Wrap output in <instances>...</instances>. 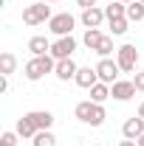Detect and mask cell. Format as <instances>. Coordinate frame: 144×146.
Instances as JSON below:
<instances>
[{
	"instance_id": "cell-29",
	"label": "cell",
	"mask_w": 144,
	"mask_h": 146,
	"mask_svg": "<svg viewBox=\"0 0 144 146\" xmlns=\"http://www.w3.org/2000/svg\"><path fill=\"white\" fill-rule=\"evenodd\" d=\"M139 118H144V101H141V107H139V112H136Z\"/></svg>"
},
{
	"instance_id": "cell-14",
	"label": "cell",
	"mask_w": 144,
	"mask_h": 146,
	"mask_svg": "<svg viewBox=\"0 0 144 146\" xmlns=\"http://www.w3.org/2000/svg\"><path fill=\"white\" fill-rule=\"evenodd\" d=\"M14 132H17L23 141H31V138H34L40 129L34 127V121H31L28 115H20V118H17V124H14Z\"/></svg>"
},
{
	"instance_id": "cell-17",
	"label": "cell",
	"mask_w": 144,
	"mask_h": 146,
	"mask_svg": "<svg viewBox=\"0 0 144 146\" xmlns=\"http://www.w3.org/2000/svg\"><path fill=\"white\" fill-rule=\"evenodd\" d=\"M14 70H17V56L11 54V51H3L0 54V73L3 76H11Z\"/></svg>"
},
{
	"instance_id": "cell-1",
	"label": "cell",
	"mask_w": 144,
	"mask_h": 146,
	"mask_svg": "<svg viewBox=\"0 0 144 146\" xmlns=\"http://www.w3.org/2000/svg\"><path fill=\"white\" fill-rule=\"evenodd\" d=\"M73 115H76V121L79 124H88V127H102L105 124V118H108V112H105V104H96V101H79L76 107H73Z\"/></svg>"
},
{
	"instance_id": "cell-2",
	"label": "cell",
	"mask_w": 144,
	"mask_h": 146,
	"mask_svg": "<svg viewBox=\"0 0 144 146\" xmlns=\"http://www.w3.org/2000/svg\"><path fill=\"white\" fill-rule=\"evenodd\" d=\"M57 68V59L51 54L48 56H31L26 65H23V76L28 79V82H40V79H45L48 73H54Z\"/></svg>"
},
{
	"instance_id": "cell-19",
	"label": "cell",
	"mask_w": 144,
	"mask_h": 146,
	"mask_svg": "<svg viewBox=\"0 0 144 146\" xmlns=\"http://www.w3.org/2000/svg\"><path fill=\"white\" fill-rule=\"evenodd\" d=\"M31 146H57V135L51 129H40L34 138H31Z\"/></svg>"
},
{
	"instance_id": "cell-9",
	"label": "cell",
	"mask_w": 144,
	"mask_h": 146,
	"mask_svg": "<svg viewBox=\"0 0 144 146\" xmlns=\"http://www.w3.org/2000/svg\"><path fill=\"white\" fill-rule=\"evenodd\" d=\"M105 9H99V6H93V9H82V14H79V23L85 25V28H102V23H105Z\"/></svg>"
},
{
	"instance_id": "cell-31",
	"label": "cell",
	"mask_w": 144,
	"mask_h": 146,
	"mask_svg": "<svg viewBox=\"0 0 144 146\" xmlns=\"http://www.w3.org/2000/svg\"><path fill=\"white\" fill-rule=\"evenodd\" d=\"M45 3H59V0H45Z\"/></svg>"
},
{
	"instance_id": "cell-28",
	"label": "cell",
	"mask_w": 144,
	"mask_h": 146,
	"mask_svg": "<svg viewBox=\"0 0 144 146\" xmlns=\"http://www.w3.org/2000/svg\"><path fill=\"white\" fill-rule=\"evenodd\" d=\"M119 146H139V143H136V141H127V138H124V141H122Z\"/></svg>"
},
{
	"instance_id": "cell-11",
	"label": "cell",
	"mask_w": 144,
	"mask_h": 146,
	"mask_svg": "<svg viewBox=\"0 0 144 146\" xmlns=\"http://www.w3.org/2000/svg\"><path fill=\"white\" fill-rule=\"evenodd\" d=\"M122 135H124L127 141H139L144 135V118H139V115L127 118L124 124H122Z\"/></svg>"
},
{
	"instance_id": "cell-26",
	"label": "cell",
	"mask_w": 144,
	"mask_h": 146,
	"mask_svg": "<svg viewBox=\"0 0 144 146\" xmlns=\"http://www.w3.org/2000/svg\"><path fill=\"white\" fill-rule=\"evenodd\" d=\"M0 93H9V76L0 73Z\"/></svg>"
},
{
	"instance_id": "cell-18",
	"label": "cell",
	"mask_w": 144,
	"mask_h": 146,
	"mask_svg": "<svg viewBox=\"0 0 144 146\" xmlns=\"http://www.w3.org/2000/svg\"><path fill=\"white\" fill-rule=\"evenodd\" d=\"M108 98H110V84L99 82V84H93V87H90V101H96V104H105Z\"/></svg>"
},
{
	"instance_id": "cell-23",
	"label": "cell",
	"mask_w": 144,
	"mask_h": 146,
	"mask_svg": "<svg viewBox=\"0 0 144 146\" xmlns=\"http://www.w3.org/2000/svg\"><path fill=\"white\" fill-rule=\"evenodd\" d=\"M113 51H119V48H113V36H108V34H105V39H102V45L96 48V54L102 56V59H108V56L113 54Z\"/></svg>"
},
{
	"instance_id": "cell-5",
	"label": "cell",
	"mask_w": 144,
	"mask_h": 146,
	"mask_svg": "<svg viewBox=\"0 0 144 146\" xmlns=\"http://www.w3.org/2000/svg\"><path fill=\"white\" fill-rule=\"evenodd\" d=\"M116 62H119L122 73H133V70H136V65H139V48L130 45V42H124V45L116 51Z\"/></svg>"
},
{
	"instance_id": "cell-15",
	"label": "cell",
	"mask_w": 144,
	"mask_h": 146,
	"mask_svg": "<svg viewBox=\"0 0 144 146\" xmlns=\"http://www.w3.org/2000/svg\"><path fill=\"white\" fill-rule=\"evenodd\" d=\"M31 121H34L37 129H51L54 127V112H48V110H31V112H26Z\"/></svg>"
},
{
	"instance_id": "cell-30",
	"label": "cell",
	"mask_w": 144,
	"mask_h": 146,
	"mask_svg": "<svg viewBox=\"0 0 144 146\" xmlns=\"http://www.w3.org/2000/svg\"><path fill=\"white\" fill-rule=\"evenodd\" d=\"M136 143H139V146H144V135H141V138H139V141H136Z\"/></svg>"
},
{
	"instance_id": "cell-27",
	"label": "cell",
	"mask_w": 144,
	"mask_h": 146,
	"mask_svg": "<svg viewBox=\"0 0 144 146\" xmlns=\"http://www.w3.org/2000/svg\"><path fill=\"white\" fill-rule=\"evenodd\" d=\"M76 6H79V9H93L96 0H76Z\"/></svg>"
},
{
	"instance_id": "cell-21",
	"label": "cell",
	"mask_w": 144,
	"mask_h": 146,
	"mask_svg": "<svg viewBox=\"0 0 144 146\" xmlns=\"http://www.w3.org/2000/svg\"><path fill=\"white\" fill-rule=\"evenodd\" d=\"M110 23V36H122V34H127V28H130V20L127 17H113V20H108Z\"/></svg>"
},
{
	"instance_id": "cell-4",
	"label": "cell",
	"mask_w": 144,
	"mask_h": 146,
	"mask_svg": "<svg viewBox=\"0 0 144 146\" xmlns=\"http://www.w3.org/2000/svg\"><path fill=\"white\" fill-rule=\"evenodd\" d=\"M76 28V17L68 14V11H62V14H54V17L48 20V31L54 36H71V31Z\"/></svg>"
},
{
	"instance_id": "cell-20",
	"label": "cell",
	"mask_w": 144,
	"mask_h": 146,
	"mask_svg": "<svg viewBox=\"0 0 144 146\" xmlns=\"http://www.w3.org/2000/svg\"><path fill=\"white\" fill-rule=\"evenodd\" d=\"M105 17H108V20L127 17V3H122V0H110V6H105Z\"/></svg>"
},
{
	"instance_id": "cell-24",
	"label": "cell",
	"mask_w": 144,
	"mask_h": 146,
	"mask_svg": "<svg viewBox=\"0 0 144 146\" xmlns=\"http://www.w3.org/2000/svg\"><path fill=\"white\" fill-rule=\"evenodd\" d=\"M17 132H14V129H6V132H3V135H0V146H17Z\"/></svg>"
},
{
	"instance_id": "cell-10",
	"label": "cell",
	"mask_w": 144,
	"mask_h": 146,
	"mask_svg": "<svg viewBox=\"0 0 144 146\" xmlns=\"http://www.w3.org/2000/svg\"><path fill=\"white\" fill-rule=\"evenodd\" d=\"M76 73H79V65L73 62V56H71V59H59L57 68H54V76L59 79V82H73Z\"/></svg>"
},
{
	"instance_id": "cell-33",
	"label": "cell",
	"mask_w": 144,
	"mask_h": 146,
	"mask_svg": "<svg viewBox=\"0 0 144 146\" xmlns=\"http://www.w3.org/2000/svg\"><path fill=\"white\" fill-rule=\"evenodd\" d=\"M139 3H144V0H139Z\"/></svg>"
},
{
	"instance_id": "cell-8",
	"label": "cell",
	"mask_w": 144,
	"mask_h": 146,
	"mask_svg": "<svg viewBox=\"0 0 144 146\" xmlns=\"http://www.w3.org/2000/svg\"><path fill=\"white\" fill-rule=\"evenodd\" d=\"M136 93H139V90H136L133 79H130V82L119 79V82H113V84H110V98H116V101H130Z\"/></svg>"
},
{
	"instance_id": "cell-12",
	"label": "cell",
	"mask_w": 144,
	"mask_h": 146,
	"mask_svg": "<svg viewBox=\"0 0 144 146\" xmlns=\"http://www.w3.org/2000/svg\"><path fill=\"white\" fill-rule=\"evenodd\" d=\"M73 84L82 87V90H90L93 84H99V73H96V68H79L76 79H73Z\"/></svg>"
},
{
	"instance_id": "cell-7",
	"label": "cell",
	"mask_w": 144,
	"mask_h": 146,
	"mask_svg": "<svg viewBox=\"0 0 144 146\" xmlns=\"http://www.w3.org/2000/svg\"><path fill=\"white\" fill-rule=\"evenodd\" d=\"M76 45H79V42H76L73 36H57L54 42H51V56H54L57 62H59V59H71L73 51H76Z\"/></svg>"
},
{
	"instance_id": "cell-22",
	"label": "cell",
	"mask_w": 144,
	"mask_h": 146,
	"mask_svg": "<svg viewBox=\"0 0 144 146\" xmlns=\"http://www.w3.org/2000/svg\"><path fill=\"white\" fill-rule=\"evenodd\" d=\"M127 20L130 23H141L144 20V3H139V0L127 3Z\"/></svg>"
},
{
	"instance_id": "cell-16",
	"label": "cell",
	"mask_w": 144,
	"mask_h": 146,
	"mask_svg": "<svg viewBox=\"0 0 144 146\" xmlns=\"http://www.w3.org/2000/svg\"><path fill=\"white\" fill-rule=\"evenodd\" d=\"M102 39H105V34H102L99 28H85V36H82V45H85L88 51H96V48L102 45Z\"/></svg>"
},
{
	"instance_id": "cell-6",
	"label": "cell",
	"mask_w": 144,
	"mask_h": 146,
	"mask_svg": "<svg viewBox=\"0 0 144 146\" xmlns=\"http://www.w3.org/2000/svg\"><path fill=\"white\" fill-rule=\"evenodd\" d=\"M96 73H99V82H105V84H113V82H119V73H122V68H119V62L116 59H99L96 62Z\"/></svg>"
},
{
	"instance_id": "cell-32",
	"label": "cell",
	"mask_w": 144,
	"mask_h": 146,
	"mask_svg": "<svg viewBox=\"0 0 144 146\" xmlns=\"http://www.w3.org/2000/svg\"><path fill=\"white\" fill-rule=\"evenodd\" d=\"M122 3H133V0H122Z\"/></svg>"
},
{
	"instance_id": "cell-3",
	"label": "cell",
	"mask_w": 144,
	"mask_h": 146,
	"mask_svg": "<svg viewBox=\"0 0 144 146\" xmlns=\"http://www.w3.org/2000/svg\"><path fill=\"white\" fill-rule=\"evenodd\" d=\"M51 17H54V14H51V6H48L45 0L31 3V6L23 9V23H26V25H42V23H48Z\"/></svg>"
},
{
	"instance_id": "cell-13",
	"label": "cell",
	"mask_w": 144,
	"mask_h": 146,
	"mask_svg": "<svg viewBox=\"0 0 144 146\" xmlns=\"http://www.w3.org/2000/svg\"><path fill=\"white\" fill-rule=\"evenodd\" d=\"M28 51H31V56H48L51 54V39L42 34H37L28 39Z\"/></svg>"
},
{
	"instance_id": "cell-25",
	"label": "cell",
	"mask_w": 144,
	"mask_h": 146,
	"mask_svg": "<svg viewBox=\"0 0 144 146\" xmlns=\"http://www.w3.org/2000/svg\"><path fill=\"white\" fill-rule=\"evenodd\" d=\"M133 84H136V90L144 93V70H136V76H133Z\"/></svg>"
}]
</instances>
